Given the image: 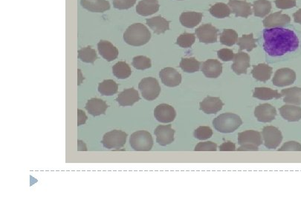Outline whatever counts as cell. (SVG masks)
<instances>
[{
	"instance_id": "obj_2",
	"label": "cell",
	"mask_w": 301,
	"mask_h": 200,
	"mask_svg": "<svg viewBox=\"0 0 301 200\" xmlns=\"http://www.w3.org/2000/svg\"><path fill=\"white\" fill-rule=\"evenodd\" d=\"M151 33L144 25L141 23L132 24L127 28L124 34V39L132 46H141L149 42Z\"/></svg>"
},
{
	"instance_id": "obj_38",
	"label": "cell",
	"mask_w": 301,
	"mask_h": 200,
	"mask_svg": "<svg viewBox=\"0 0 301 200\" xmlns=\"http://www.w3.org/2000/svg\"><path fill=\"white\" fill-rule=\"evenodd\" d=\"M237 41L238 34L232 29H225L220 35V42L226 46H233Z\"/></svg>"
},
{
	"instance_id": "obj_5",
	"label": "cell",
	"mask_w": 301,
	"mask_h": 200,
	"mask_svg": "<svg viewBox=\"0 0 301 200\" xmlns=\"http://www.w3.org/2000/svg\"><path fill=\"white\" fill-rule=\"evenodd\" d=\"M130 144L133 150L149 151L154 147V139L146 130H138L130 136Z\"/></svg>"
},
{
	"instance_id": "obj_21",
	"label": "cell",
	"mask_w": 301,
	"mask_h": 200,
	"mask_svg": "<svg viewBox=\"0 0 301 200\" xmlns=\"http://www.w3.org/2000/svg\"><path fill=\"white\" fill-rule=\"evenodd\" d=\"M228 6L231 7L233 14H234L236 17L246 18L252 14V4L247 2L229 0Z\"/></svg>"
},
{
	"instance_id": "obj_49",
	"label": "cell",
	"mask_w": 301,
	"mask_h": 200,
	"mask_svg": "<svg viewBox=\"0 0 301 200\" xmlns=\"http://www.w3.org/2000/svg\"><path fill=\"white\" fill-rule=\"evenodd\" d=\"M293 17H294V20L296 23L301 24V9H299L297 12L294 13L293 14Z\"/></svg>"
},
{
	"instance_id": "obj_36",
	"label": "cell",
	"mask_w": 301,
	"mask_h": 200,
	"mask_svg": "<svg viewBox=\"0 0 301 200\" xmlns=\"http://www.w3.org/2000/svg\"><path fill=\"white\" fill-rule=\"evenodd\" d=\"M201 63L193 57L184 58L181 60L179 67L187 73H194L198 72Z\"/></svg>"
},
{
	"instance_id": "obj_12",
	"label": "cell",
	"mask_w": 301,
	"mask_h": 200,
	"mask_svg": "<svg viewBox=\"0 0 301 200\" xmlns=\"http://www.w3.org/2000/svg\"><path fill=\"white\" fill-rule=\"evenodd\" d=\"M255 116L259 122L267 123L275 119L277 111L270 104H261L255 108Z\"/></svg>"
},
{
	"instance_id": "obj_48",
	"label": "cell",
	"mask_w": 301,
	"mask_h": 200,
	"mask_svg": "<svg viewBox=\"0 0 301 200\" xmlns=\"http://www.w3.org/2000/svg\"><path fill=\"white\" fill-rule=\"evenodd\" d=\"M86 120H87V116L84 111H81V110H78V126L84 125L86 123Z\"/></svg>"
},
{
	"instance_id": "obj_14",
	"label": "cell",
	"mask_w": 301,
	"mask_h": 200,
	"mask_svg": "<svg viewBox=\"0 0 301 200\" xmlns=\"http://www.w3.org/2000/svg\"><path fill=\"white\" fill-rule=\"evenodd\" d=\"M154 135L157 137L158 144L162 146H168L174 141L175 130L172 128L171 125L158 126Z\"/></svg>"
},
{
	"instance_id": "obj_6",
	"label": "cell",
	"mask_w": 301,
	"mask_h": 200,
	"mask_svg": "<svg viewBox=\"0 0 301 200\" xmlns=\"http://www.w3.org/2000/svg\"><path fill=\"white\" fill-rule=\"evenodd\" d=\"M138 88L142 97L147 101L156 100L161 92L160 85L157 79L154 77L142 79L138 84Z\"/></svg>"
},
{
	"instance_id": "obj_35",
	"label": "cell",
	"mask_w": 301,
	"mask_h": 200,
	"mask_svg": "<svg viewBox=\"0 0 301 200\" xmlns=\"http://www.w3.org/2000/svg\"><path fill=\"white\" fill-rule=\"evenodd\" d=\"M78 59L85 63L94 64L97 59V55L95 50L92 49L90 46L85 47L78 50Z\"/></svg>"
},
{
	"instance_id": "obj_24",
	"label": "cell",
	"mask_w": 301,
	"mask_h": 200,
	"mask_svg": "<svg viewBox=\"0 0 301 200\" xmlns=\"http://www.w3.org/2000/svg\"><path fill=\"white\" fill-rule=\"evenodd\" d=\"M146 25L157 34H165L167 31L170 30V22L165 20L161 16L146 19Z\"/></svg>"
},
{
	"instance_id": "obj_47",
	"label": "cell",
	"mask_w": 301,
	"mask_h": 200,
	"mask_svg": "<svg viewBox=\"0 0 301 200\" xmlns=\"http://www.w3.org/2000/svg\"><path fill=\"white\" fill-rule=\"evenodd\" d=\"M220 151H235L236 145L232 142H226L220 146Z\"/></svg>"
},
{
	"instance_id": "obj_40",
	"label": "cell",
	"mask_w": 301,
	"mask_h": 200,
	"mask_svg": "<svg viewBox=\"0 0 301 200\" xmlns=\"http://www.w3.org/2000/svg\"><path fill=\"white\" fill-rule=\"evenodd\" d=\"M195 40H196V36L194 34L184 33L177 38L176 44L181 48H188L194 44Z\"/></svg>"
},
{
	"instance_id": "obj_37",
	"label": "cell",
	"mask_w": 301,
	"mask_h": 200,
	"mask_svg": "<svg viewBox=\"0 0 301 200\" xmlns=\"http://www.w3.org/2000/svg\"><path fill=\"white\" fill-rule=\"evenodd\" d=\"M257 41L258 39H254L253 34H250L249 35H243L239 38L236 44L239 47V50H246L247 51L250 52L254 48H257Z\"/></svg>"
},
{
	"instance_id": "obj_39",
	"label": "cell",
	"mask_w": 301,
	"mask_h": 200,
	"mask_svg": "<svg viewBox=\"0 0 301 200\" xmlns=\"http://www.w3.org/2000/svg\"><path fill=\"white\" fill-rule=\"evenodd\" d=\"M132 64L135 69L141 71L146 70L152 66L150 59L145 56H135L132 59Z\"/></svg>"
},
{
	"instance_id": "obj_29",
	"label": "cell",
	"mask_w": 301,
	"mask_h": 200,
	"mask_svg": "<svg viewBox=\"0 0 301 200\" xmlns=\"http://www.w3.org/2000/svg\"><path fill=\"white\" fill-rule=\"evenodd\" d=\"M282 97H283V102L294 105H301V88L293 87L287 89L282 90Z\"/></svg>"
},
{
	"instance_id": "obj_42",
	"label": "cell",
	"mask_w": 301,
	"mask_h": 200,
	"mask_svg": "<svg viewBox=\"0 0 301 200\" xmlns=\"http://www.w3.org/2000/svg\"><path fill=\"white\" fill-rule=\"evenodd\" d=\"M136 0H113L115 9L119 10H127L135 6Z\"/></svg>"
},
{
	"instance_id": "obj_8",
	"label": "cell",
	"mask_w": 301,
	"mask_h": 200,
	"mask_svg": "<svg viewBox=\"0 0 301 200\" xmlns=\"http://www.w3.org/2000/svg\"><path fill=\"white\" fill-rule=\"evenodd\" d=\"M262 136L265 146L269 149H277L283 140L281 131L275 126L263 127Z\"/></svg>"
},
{
	"instance_id": "obj_27",
	"label": "cell",
	"mask_w": 301,
	"mask_h": 200,
	"mask_svg": "<svg viewBox=\"0 0 301 200\" xmlns=\"http://www.w3.org/2000/svg\"><path fill=\"white\" fill-rule=\"evenodd\" d=\"M272 71H273V69L271 66L262 63V64L254 66L253 70L252 71V75L255 80L266 83L272 77Z\"/></svg>"
},
{
	"instance_id": "obj_46",
	"label": "cell",
	"mask_w": 301,
	"mask_h": 200,
	"mask_svg": "<svg viewBox=\"0 0 301 200\" xmlns=\"http://www.w3.org/2000/svg\"><path fill=\"white\" fill-rule=\"evenodd\" d=\"M275 3L277 9H289L296 6V0H275Z\"/></svg>"
},
{
	"instance_id": "obj_28",
	"label": "cell",
	"mask_w": 301,
	"mask_h": 200,
	"mask_svg": "<svg viewBox=\"0 0 301 200\" xmlns=\"http://www.w3.org/2000/svg\"><path fill=\"white\" fill-rule=\"evenodd\" d=\"M203 14L198 12H184L181 14V24L186 28H193L197 26L203 20Z\"/></svg>"
},
{
	"instance_id": "obj_44",
	"label": "cell",
	"mask_w": 301,
	"mask_h": 200,
	"mask_svg": "<svg viewBox=\"0 0 301 200\" xmlns=\"http://www.w3.org/2000/svg\"><path fill=\"white\" fill-rule=\"evenodd\" d=\"M278 151H301V145L297 142H286Z\"/></svg>"
},
{
	"instance_id": "obj_23",
	"label": "cell",
	"mask_w": 301,
	"mask_h": 200,
	"mask_svg": "<svg viewBox=\"0 0 301 200\" xmlns=\"http://www.w3.org/2000/svg\"><path fill=\"white\" fill-rule=\"evenodd\" d=\"M158 0H141L136 6L137 14L143 17L153 15L159 10Z\"/></svg>"
},
{
	"instance_id": "obj_22",
	"label": "cell",
	"mask_w": 301,
	"mask_h": 200,
	"mask_svg": "<svg viewBox=\"0 0 301 200\" xmlns=\"http://www.w3.org/2000/svg\"><path fill=\"white\" fill-rule=\"evenodd\" d=\"M80 5L83 9L93 13H103L110 9L107 0H80Z\"/></svg>"
},
{
	"instance_id": "obj_30",
	"label": "cell",
	"mask_w": 301,
	"mask_h": 200,
	"mask_svg": "<svg viewBox=\"0 0 301 200\" xmlns=\"http://www.w3.org/2000/svg\"><path fill=\"white\" fill-rule=\"evenodd\" d=\"M253 97L261 100H271L272 99H280L281 94H279L277 90L269 88H256L254 91Z\"/></svg>"
},
{
	"instance_id": "obj_3",
	"label": "cell",
	"mask_w": 301,
	"mask_h": 200,
	"mask_svg": "<svg viewBox=\"0 0 301 200\" xmlns=\"http://www.w3.org/2000/svg\"><path fill=\"white\" fill-rule=\"evenodd\" d=\"M242 124L241 118L232 113H223L213 121V125L216 130L221 133H232Z\"/></svg>"
},
{
	"instance_id": "obj_32",
	"label": "cell",
	"mask_w": 301,
	"mask_h": 200,
	"mask_svg": "<svg viewBox=\"0 0 301 200\" xmlns=\"http://www.w3.org/2000/svg\"><path fill=\"white\" fill-rule=\"evenodd\" d=\"M113 75L119 80H125L132 74L130 65L126 62H118L113 67Z\"/></svg>"
},
{
	"instance_id": "obj_4",
	"label": "cell",
	"mask_w": 301,
	"mask_h": 200,
	"mask_svg": "<svg viewBox=\"0 0 301 200\" xmlns=\"http://www.w3.org/2000/svg\"><path fill=\"white\" fill-rule=\"evenodd\" d=\"M238 143L240 146L238 151H257L262 145V136L257 130H245L238 135Z\"/></svg>"
},
{
	"instance_id": "obj_31",
	"label": "cell",
	"mask_w": 301,
	"mask_h": 200,
	"mask_svg": "<svg viewBox=\"0 0 301 200\" xmlns=\"http://www.w3.org/2000/svg\"><path fill=\"white\" fill-rule=\"evenodd\" d=\"M272 3L269 0H257L254 3L255 17H265L272 11Z\"/></svg>"
},
{
	"instance_id": "obj_17",
	"label": "cell",
	"mask_w": 301,
	"mask_h": 200,
	"mask_svg": "<svg viewBox=\"0 0 301 200\" xmlns=\"http://www.w3.org/2000/svg\"><path fill=\"white\" fill-rule=\"evenodd\" d=\"M223 101L219 97H209L205 98L199 104L200 110L207 114H215L221 111L223 107Z\"/></svg>"
},
{
	"instance_id": "obj_43",
	"label": "cell",
	"mask_w": 301,
	"mask_h": 200,
	"mask_svg": "<svg viewBox=\"0 0 301 200\" xmlns=\"http://www.w3.org/2000/svg\"><path fill=\"white\" fill-rule=\"evenodd\" d=\"M217 150V145L213 142H205L196 145L195 151H216Z\"/></svg>"
},
{
	"instance_id": "obj_45",
	"label": "cell",
	"mask_w": 301,
	"mask_h": 200,
	"mask_svg": "<svg viewBox=\"0 0 301 200\" xmlns=\"http://www.w3.org/2000/svg\"><path fill=\"white\" fill-rule=\"evenodd\" d=\"M218 57L224 62H228V61H233L234 57V53L232 50L228 49V48H223L217 52Z\"/></svg>"
},
{
	"instance_id": "obj_34",
	"label": "cell",
	"mask_w": 301,
	"mask_h": 200,
	"mask_svg": "<svg viewBox=\"0 0 301 200\" xmlns=\"http://www.w3.org/2000/svg\"><path fill=\"white\" fill-rule=\"evenodd\" d=\"M209 12L214 17L223 19L229 17L231 11L230 10L229 6L228 5L225 4V3H219L214 5L210 9Z\"/></svg>"
},
{
	"instance_id": "obj_9",
	"label": "cell",
	"mask_w": 301,
	"mask_h": 200,
	"mask_svg": "<svg viewBox=\"0 0 301 200\" xmlns=\"http://www.w3.org/2000/svg\"><path fill=\"white\" fill-rule=\"evenodd\" d=\"M295 80V72L288 68H283L275 72L272 82L274 86L282 88L293 84Z\"/></svg>"
},
{
	"instance_id": "obj_7",
	"label": "cell",
	"mask_w": 301,
	"mask_h": 200,
	"mask_svg": "<svg viewBox=\"0 0 301 200\" xmlns=\"http://www.w3.org/2000/svg\"><path fill=\"white\" fill-rule=\"evenodd\" d=\"M127 135L121 130H113L105 134L102 143L107 149H121L125 145Z\"/></svg>"
},
{
	"instance_id": "obj_19",
	"label": "cell",
	"mask_w": 301,
	"mask_h": 200,
	"mask_svg": "<svg viewBox=\"0 0 301 200\" xmlns=\"http://www.w3.org/2000/svg\"><path fill=\"white\" fill-rule=\"evenodd\" d=\"M202 72L208 78H217L223 72V64L217 59H208L203 63Z\"/></svg>"
},
{
	"instance_id": "obj_16",
	"label": "cell",
	"mask_w": 301,
	"mask_h": 200,
	"mask_svg": "<svg viewBox=\"0 0 301 200\" xmlns=\"http://www.w3.org/2000/svg\"><path fill=\"white\" fill-rule=\"evenodd\" d=\"M291 23V18L287 14H282V12L274 13L263 20V26L266 28L284 27Z\"/></svg>"
},
{
	"instance_id": "obj_18",
	"label": "cell",
	"mask_w": 301,
	"mask_h": 200,
	"mask_svg": "<svg viewBox=\"0 0 301 200\" xmlns=\"http://www.w3.org/2000/svg\"><path fill=\"white\" fill-rule=\"evenodd\" d=\"M141 100L138 91L135 88H131L124 90L122 92L118 94L116 101L120 106H132L135 102Z\"/></svg>"
},
{
	"instance_id": "obj_25",
	"label": "cell",
	"mask_w": 301,
	"mask_h": 200,
	"mask_svg": "<svg viewBox=\"0 0 301 200\" xmlns=\"http://www.w3.org/2000/svg\"><path fill=\"white\" fill-rule=\"evenodd\" d=\"M108 107L105 101L101 99L92 98L88 101L85 108L89 114L92 115L93 116H97L105 114Z\"/></svg>"
},
{
	"instance_id": "obj_26",
	"label": "cell",
	"mask_w": 301,
	"mask_h": 200,
	"mask_svg": "<svg viewBox=\"0 0 301 200\" xmlns=\"http://www.w3.org/2000/svg\"><path fill=\"white\" fill-rule=\"evenodd\" d=\"M283 119L288 122H297L301 119V108L296 105H283L279 109Z\"/></svg>"
},
{
	"instance_id": "obj_33",
	"label": "cell",
	"mask_w": 301,
	"mask_h": 200,
	"mask_svg": "<svg viewBox=\"0 0 301 200\" xmlns=\"http://www.w3.org/2000/svg\"><path fill=\"white\" fill-rule=\"evenodd\" d=\"M118 85L114 80H106L99 83L98 91L103 96H113L117 94Z\"/></svg>"
},
{
	"instance_id": "obj_13",
	"label": "cell",
	"mask_w": 301,
	"mask_h": 200,
	"mask_svg": "<svg viewBox=\"0 0 301 200\" xmlns=\"http://www.w3.org/2000/svg\"><path fill=\"white\" fill-rule=\"evenodd\" d=\"M154 116L162 123H170L174 120L176 112L174 108L168 104H161L154 110Z\"/></svg>"
},
{
	"instance_id": "obj_10",
	"label": "cell",
	"mask_w": 301,
	"mask_h": 200,
	"mask_svg": "<svg viewBox=\"0 0 301 200\" xmlns=\"http://www.w3.org/2000/svg\"><path fill=\"white\" fill-rule=\"evenodd\" d=\"M196 37L203 43H215L217 42L219 31L211 24H205L198 27L195 31Z\"/></svg>"
},
{
	"instance_id": "obj_41",
	"label": "cell",
	"mask_w": 301,
	"mask_h": 200,
	"mask_svg": "<svg viewBox=\"0 0 301 200\" xmlns=\"http://www.w3.org/2000/svg\"><path fill=\"white\" fill-rule=\"evenodd\" d=\"M213 134L212 129L209 126H200L195 130L194 137L199 140H206L211 138Z\"/></svg>"
},
{
	"instance_id": "obj_20",
	"label": "cell",
	"mask_w": 301,
	"mask_h": 200,
	"mask_svg": "<svg viewBox=\"0 0 301 200\" xmlns=\"http://www.w3.org/2000/svg\"><path fill=\"white\" fill-rule=\"evenodd\" d=\"M97 49L101 56L108 62H111L118 58V48L109 41L101 40L97 44Z\"/></svg>"
},
{
	"instance_id": "obj_1",
	"label": "cell",
	"mask_w": 301,
	"mask_h": 200,
	"mask_svg": "<svg viewBox=\"0 0 301 200\" xmlns=\"http://www.w3.org/2000/svg\"><path fill=\"white\" fill-rule=\"evenodd\" d=\"M300 41L295 31L283 27L266 28L263 31V47L269 57L280 60L297 51Z\"/></svg>"
},
{
	"instance_id": "obj_15",
	"label": "cell",
	"mask_w": 301,
	"mask_h": 200,
	"mask_svg": "<svg viewBox=\"0 0 301 200\" xmlns=\"http://www.w3.org/2000/svg\"><path fill=\"white\" fill-rule=\"evenodd\" d=\"M233 64L231 69L234 73L237 75H243L247 73V70L250 67V56L245 52L239 50L236 55H234L233 59Z\"/></svg>"
},
{
	"instance_id": "obj_11",
	"label": "cell",
	"mask_w": 301,
	"mask_h": 200,
	"mask_svg": "<svg viewBox=\"0 0 301 200\" xmlns=\"http://www.w3.org/2000/svg\"><path fill=\"white\" fill-rule=\"evenodd\" d=\"M159 77L162 83L168 87H176L182 83V75L173 68L162 69L159 73Z\"/></svg>"
}]
</instances>
